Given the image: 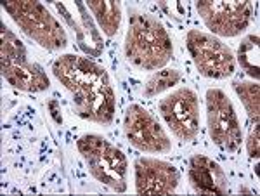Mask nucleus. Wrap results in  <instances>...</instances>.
Returning a JSON list of instances; mask_svg holds the SVG:
<instances>
[{"instance_id": "1", "label": "nucleus", "mask_w": 260, "mask_h": 196, "mask_svg": "<svg viewBox=\"0 0 260 196\" xmlns=\"http://www.w3.org/2000/svg\"><path fill=\"white\" fill-rule=\"evenodd\" d=\"M52 73L73 95L75 111L80 118L103 125L113 122L116 97L103 66L89 57L64 54L54 61Z\"/></svg>"}, {"instance_id": "2", "label": "nucleus", "mask_w": 260, "mask_h": 196, "mask_svg": "<svg viewBox=\"0 0 260 196\" xmlns=\"http://www.w3.org/2000/svg\"><path fill=\"white\" fill-rule=\"evenodd\" d=\"M174 54L172 39L156 18L139 9L128 11L125 57L130 64L146 72L163 68Z\"/></svg>"}, {"instance_id": "3", "label": "nucleus", "mask_w": 260, "mask_h": 196, "mask_svg": "<svg viewBox=\"0 0 260 196\" xmlns=\"http://www.w3.org/2000/svg\"><path fill=\"white\" fill-rule=\"evenodd\" d=\"M0 68L2 77L24 92H42L50 85L47 73L28 59L23 42L4 23H0Z\"/></svg>"}, {"instance_id": "4", "label": "nucleus", "mask_w": 260, "mask_h": 196, "mask_svg": "<svg viewBox=\"0 0 260 196\" xmlns=\"http://www.w3.org/2000/svg\"><path fill=\"white\" fill-rule=\"evenodd\" d=\"M77 146L89 172L99 182L116 193L127 189V158L115 144L99 134H85L78 139Z\"/></svg>"}, {"instance_id": "5", "label": "nucleus", "mask_w": 260, "mask_h": 196, "mask_svg": "<svg viewBox=\"0 0 260 196\" xmlns=\"http://www.w3.org/2000/svg\"><path fill=\"white\" fill-rule=\"evenodd\" d=\"M2 7L9 12L16 24L47 51H61L68 44L64 28L61 23L35 0H6Z\"/></svg>"}, {"instance_id": "6", "label": "nucleus", "mask_w": 260, "mask_h": 196, "mask_svg": "<svg viewBox=\"0 0 260 196\" xmlns=\"http://www.w3.org/2000/svg\"><path fill=\"white\" fill-rule=\"evenodd\" d=\"M187 49L198 72L207 78H225L234 73V54L217 37L200 30H189Z\"/></svg>"}, {"instance_id": "7", "label": "nucleus", "mask_w": 260, "mask_h": 196, "mask_svg": "<svg viewBox=\"0 0 260 196\" xmlns=\"http://www.w3.org/2000/svg\"><path fill=\"white\" fill-rule=\"evenodd\" d=\"M207 118L213 143L228 153L238 151L241 144V128L233 103L224 90H207Z\"/></svg>"}, {"instance_id": "8", "label": "nucleus", "mask_w": 260, "mask_h": 196, "mask_svg": "<svg viewBox=\"0 0 260 196\" xmlns=\"http://www.w3.org/2000/svg\"><path fill=\"white\" fill-rule=\"evenodd\" d=\"M196 9L208 30L222 37H236L251 21L253 7L248 0H200Z\"/></svg>"}, {"instance_id": "9", "label": "nucleus", "mask_w": 260, "mask_h": 196, "mask_svg": "<svg viewBox=\"0 0 260 196\" xmlns=\"http://www.w3.org/2000/svg\"><path fill=\"white\" fill-rule=\"evenodd\" d=\"M123 128L128 143L146 153H167L172 143L158 120L139 104H130L123 116Z\"/></svg>"}, {"instance_id": "10", "label": "nucleus", "mask_w": 260, "mask_h": 196, "mask_svg": "<svg viewBox=\"0 0 260 196\" xmlns=\"http://www.w3.org/2000/svg\"><path fill=\"white\" fill-rule=\"evenodd\" d=\"M160 111L175 137L182 141L194 139L200 130L198 95L187 87L177 89L160 101Z\"/></svg>"}, {"instance_id": "11", "label": "nucleus", "mask_w": 260, "mask_h": 196, "mask_svg": "<svg viewBox=\"0 0 260 196\" xmlns=\"http://www.w3.org/2000/svg\"><path fill=\"white\" fill-rule=\"evenodd\" d=\"M136 170V189L139 194H170L177 189L180 174L169 161L158 158H137L134 164Z\"/></svg>"}, {"instance_id": "12", "label": "nucleus", "mask_w": 260, "mask_h": 196, "mask_svg": "<svg viewBox=\"0 0 260 196\" xmlns=\"http://www.w3.org/2000/svg\"><path fill=\"white\" fill-rule=\"evenodd\" d=\"M189 184L200 194H228L229 181L224 169L203 155H194L189 160Z\"/></svg>"}, {"instance_id": "13", "label": "nucleus", "mask_w": 260, "mask_h": 196, "mask_svg": "<svg viewBox=\"0 0 260 196\" xmlns=\"http://www.w3.org/2000/svg\"><path fill=\"white\" fill-rule=\"evenodd\" d=\"M54 7L62 14V18L66 19V23L73 28L75 35H77V42L80 45L83 52H87L92 57H98L103 54V37H101L99 30L95 28L94 21L90 19L89 9L83 2H75V7L78 11V19L73 18V14L66 9L64 4L52 2Z\"/></svg>"}, {"instance_id": "14", "label": "nucleus", "mask_w": 260, "mask_h": 196, "mask_svg": "<svg viewBox=\"0 0 260 196\" xmlns=\"http://www.w3.org/2000/svg\"><path fill=\"white\" fill-rule=\"evenodd\" d=\"M87 9L95 16L99 26L108 37H115L118 33L121 21V9L118 2L115 0H89Z\"/></svg>"}, {"instance_id": "15", "label": "nucleus", "mask_w": 260, "mask_h": 196, "mask_svg": "<svg viewBox=\"0 0 260 196\" xmlns=\"http://www.w3.org/2000/svg\"><path fill=\"white\" fill-rule=\"evenodd\" d=\"M238 61L241 68L255 80L260 77V39L258 35H246L238 47Z\"/></svg>"}, {"instance_id": "16", "label": "nucleus", "mask_w": 260, "mask_h": 196, "mask_svg": "<svg viewBox=\"0 0 260 196\" xmlns=\"http://www.w3.org/2000/svg\"><path fill=\"white\" fill-rule=\"evenodd\" d=\"M236 94L240 95L241 103L245 104L250 118L258 123L260 115V85L257 82H234L233 83Z\"/></svg>"}, {"instance_id": "17", "label": "nucleus", "mask_w": 260, "mask_h": 196, "mask_svg": "<svg viewBox=\"0 0 260 196\" xmlns=\"http://www.w3.org/2000/svg\"><path fill=\"white\" fill-rule=\"evenodd\" d=\"M180 80V72L174 68H165L160 70L149 78L148 83L144 85V95L146 97H154V95L161 94L163 90L170 89L172 85H175Z\"/></svg>"}, {"instance_id": "18", "label": "nucleus", "mask_w": 260, "mask_h": 196, "mask_svg": "<svg viewBox=\"0 0 260 196\" xmlns=\"http://www.w3.org/2000/svg\"><path fill=\"white\" fill-rule=\"evenodd\" d=\"M246 148H248V155L250 158L258 160L260 156V134H258V123H255V127L251 128L248 141H246Z\"/></svg>"}, {"instance_id": "19", "label": "nucleus", "mask_w": 260, "mask_h": 196, "mask_svg": "<svg viewBox=\"0 0 260 196\" xmlns=\"http://www.w3.org/2000/svg\"><path fill=\"white\" fill-rule=\"evenodd\" d=\"M160 7L174 19H182L187 12V7L182 2H160Z\"/></svg>"}, {"instance_id": "20", "label": "nucleus", "mask_w": 260, "mask_h": 196, "mask_svg": "<svg viewBox=\"0 0 260 196\" xmlns=\"http://www.w3.org/2000/svg\"><path fill=\"white\" fill-rule=\"evenodd\" d=\"M49 111H50V116L54 118V122H56L57 125L62 123V115H61V104L57 99H50L49 104H47Z\"/></svg>"}]
</instances>
